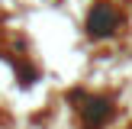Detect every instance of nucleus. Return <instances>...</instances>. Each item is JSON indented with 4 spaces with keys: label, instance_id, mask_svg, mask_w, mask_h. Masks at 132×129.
Returning a JSON list of instances; mask_svg holds the SVG:
<instances>
[{
    "label": "nucleus",
    "instance_id": "nucleus-1",
    "mask_svg": "<svg viewBox=\"0 0 132 129\" xmlns=\"http://www.w3.org/2000/svg\"><path fill=\"white\" fill-rule=\"evenodd\" d=\"M116 26H119V13L113 10V3H94V10H90V19H87L90 36L106 39V36H113V32H116Z\"/></svg>",
    "mask_w": 132,
    "mask_h": 129
},
{
    "label": "nucleus",
    "instance_id": "nucleus-2",
    "mask_svg": "<svg viewBox=\"0 0 132 129\" xmlns=\"http://www.w3.org/2000/svg\"><path fill=\"white\" fill-rule=\"evenodd\" d=\"M110 113H113V107H110L106 97H90L87 107H84V119H87V126H100Z\"/></svg>",
    "mask_w": 132,
    "mask_h": 129
}]
</instances>
